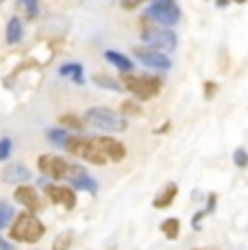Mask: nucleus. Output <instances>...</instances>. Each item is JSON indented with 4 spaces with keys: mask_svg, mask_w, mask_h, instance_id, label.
Returning a JSON list of instances; mask_svg holds the SVG:
<instances>
[{
    "mask_svg": "<svg viewBox=\"0 0 248 250\" xmlns=\"http://www.w3.org/2000/svg\"><path fill=\"white\" fill-rule=\"evenodd\" d=\"M46 233V227L35 213H20L11 224V230H9V237L13 242L20 244H37Z\"/></svg>",
    "mask_w": 248,
    "mask_h": 250,
    "instance_id": "nucleus-1",
    "label": "nucleus"
},
{
    "mask_svg": "<svg viewBox=\"0 0 248 250\" xmlns=\"http://www.w3.org/2000/svg\"><path fill=\"white\" fill-rule=\"evenodd\" d=\"M85 124L96 131H107V133H122L126 131L128 122L120 113H116L109 107H92L85 113Z\"/></svg>",
    "mask_w": 248,
    "mask_h": 250,
    "instance_id": "nucleus-2",
    "label": "nucleus"
},
{
    "mask_svg": "<svg viewBox=\"0 0 248 250\" xmlns=\"http://www.w3.org/2000/svg\"><path fill=\"white\" fill-rule=\"evenodd\" d=\"M122 87L128 89L131 94H135L140 100H152L159 96L161 91V79H146V76H122Z\"/></svg>",
    "mask_w": 248,
    "mask_h": 250,
    "instance_id": "nucleus-3",
    "label": "nucleus"
},
{
    "mask_svg": "<svg viewBox=\"0 0 248 250\" xmlns=\"http://www.w3.org/2000/svg\"><path fill=\"white\" fill-rule=\"evenodd\" d=\"M146 16L152 18L155 22H159L164 28H168L181 20V9L176 4V0H152Z\"/></svg>",
    "mask_w": 248,
    "mask_h": 250,
    "instance_id": "nucleus-4",
    "label": "nucleus"
},
{
    "mask_svg": "<svg viewBox=\"0 0 248 250\" xmlns=\"http://www.w3.org/2000/svg\"><path fill=\"white\" fill-rule=\"evenodd\" d=\"M142 40L150 46H157L161 50H176L179 46V37L174 35L170 28H159V26H144L142 28Z\"/></svg>",
    "mask_w": 248,
    "mask_h": 250,
    "instance_id": "nucleus-5",
    "label": "nucleus"
},
{
    "mask_svg": "<svg viewBox=\"0 0 248 250\" xmlns=\"http://www.w3.org/2000/svg\"><path fill=\"white\" fill-rule=\"evenodd\" d=\"M68 166L70 163L63 159V157H57V155H41L37 159V167L40 172L46 176V179H65L68 176Z\"/></svg>",
    "mask_w": 248,
    "mask_h": 250,
    "instance_id": "nucleus-6",
    "label": "nucleus"
},
{
    "mask_svg": "<svg viewBox=\"0 0 248 250\" xmlns=\"http://www.w3.org/2000/svg\"><path fill=\"white\" fill-rule=\"evenodd\" d=\"M133 55H135L144 65H148V68H155V70H170L172 68V61H170L168 57L157 52V50H150V48H135Z\"/></svg>",
    "mask_w": 248,
    "mask_h": 250,
    "instance_id": "nucleus-7",
    "label": "nucleus"
},
{
    "mask_svg": "<svg viewBox=\"0 0 248 250\" xmlns=\"http://www.w3.org/2000/svg\"><path fill=\"white\" fill-rule=\"evenodd\" d=\"M13 198H16L22 207H26L28 213H37V211L44 209V205H41L35 187H31V185H20L16 191H13Z\"/></svg>",
    "mask_w": 248,
    "mask_h": 250,
    "instance_id": "nucleus-8",
    "label": "nucleus"
},
{
    "mask_svg": "<svg viewBox=\"0 0 248 250\" xmlns=\"http://www.w3.org/2000/svg\"><path fill=\"white\" fill-rule=\"evenodd\" d=\"M46 196L52 200L55 205H61L65 209H74L76 207V194L74 189L70 187H63V185H46Z\"/></svg>",
    "mask_w": 248,
    "mask_h": 250,
    "instance_id": "nucleus-9",
    "label": "nucleus"
},
{
    "mask_svg": "<svg viewBox=\"0 0 248 250\" xmlns=\"http://www.w3.org/2000/svg\"><path fill=\"white\" fill-rule=\"evenodd\" d=\"M94 139H96L98 148L103 150V155L107 157V161L118 163L126 157V148H124V144L118 142V139H113V137H94Z\"/></svg>",
    "mask_w": 248,
    "mask_h": 250,
    "instance_id": "nucleus-10",
    "label": "nucleus"
},
{
    "mask_svg": "<svg viewBox=\"0 0 248 250\" xmlns=\"http://www.w3.org/2000/svg\"><path fill=\"white\" fill-rule=\"evenodd\" d=\"M31 179V170H28L26 166H22V163H13V166H7L2 170V181L4 183H26Z\"/></svg>",
    "mask_w": 248,
    "mask_h": 250,
    "instance_id": "nucleus-11",
    "label": "nucleus"
},
{
    "mask_svg": "<svg viewBox=\"0 0 248 250\" xmlns=\"http://www.w3.org/2000/svg\"><path fill=\"white\" fill-rule=\"evenodd\" d=\"M176 194H179V187H176L174 183H168V185L159 191V196L152 200V207H155V209H165V207H170L174 203Z\"/></svg>",
    "mask_w": 248,
    "mask_h": 250,
    "instance_id": "nucleus-12",
    "label": "nucleus"
},
{
    "mask_svg": "<svg viewBox=\"0 0 248 250\" xmlns=\"http://www.w3.org/2000/svg\"><path fill=\"white\" fill-rule=\"evenodd\" d=\"M63 148L74 157H83L85 150H87V137H81V135H72L65 139Z\"/></svg>",
    "mask_w": 248,
    "mask_h": 250,
    "instance_id": "nucleus-13",
    "label": "nucleus"
},
{
    "mask_svg": "<svg viewBox=\"0 0 248 250\" xmlns=\"http://www.w3.org/2000/svg\"><path fill=\"white\" fill-rule=\"evenodd\" d=\"M83 159H87L89 163H94V166H104V163H107V157H104L103 150L98 148L96 139H87V150H85Z\"/></svg>",
    "mask_w": 248,
    "mask_h": 250,
    "instance_id": "nucleus-14",
    "label": "nucleus"
},
{
    "mask_svg": "<svg viewBox=\"0 0 248 250\" xmlns=\"http://www.w3.org/2000/svg\"><path fill=\"white\" fill-rule=\"evenodd\" d=\"M104 59L109 61V63H113L120 72H124V74H128V72H133V63L128 57L120 55V52H113V50H107L104 52Z\"/></svg>",
    "mask_w": 248,
    "mask_h": 250,
    "instance_id": "nucleus-15",
    "label": "nucleus"
},
{
    "mask_svg": "<svg viewBox=\"0 0 248 250\" xmlns=\"http://www.w3.org/2000/svg\"><path fill=\"white\" fill-rule=\"evenodd\" d=\"M22 35H24V28H22L20 18H11L7 24V42L9 44H18V42H22Z\"/></svg>",
    "mask_w": 248,
    "mask_h": 250,
    "instance_id": "nucleus-16",
    "label": "nucleus"
},
{
    "mask_svg": "<svg viewBox=\"0 0 248 250\" xmlns=\"http://www.w3.org/2000/svg\"><path fill=\"white\" fill-rule=\"evenodd\" d=\"M59 74L61 76H72V81L76 85H83L85 79H83V65L81 63H68V65H61L59 68Z\"/></svg>",
    "mask_w": 248,
    "mask_h": 250,
    "instance_id": "nucleus-17",
    "label": "nucleus"
},
{
    "mask_svg": "<svg viewBox=\"0 0 248 250\" xmlns=\"http://www.w3.org/2000/svg\"><path fill=\"white\" fill-rule=\"evenodd\" d=\"M72 185L79 191H89V194H96V191H98V183L94 181L89 174H83V176H79V179H74Z\"/></svg>",
    "mask_w": 248,
    "mask_h": 250,
    "instance_id": "nucleus-18",
    "label": "nucleus"
},
{
    "mask_svg": "<svg viewBox=\"0 0 248 250\" xmlns=\"http://www.w3.org/2000/svg\"><path fill=\"white\" fill-rule=\"evenodd\" d=\"M161 230H164V235L170 239V242H174L176 237H179V230H181V222L176 218H168L161 222Z\"/></svg>",
    "mask_w": 248,
    "mask_h": 250,
    "instance_id": "nucleus-19",
    "label": "nucleus"
},
{
    "mask_svg": "<svg viewBox=\"0 0 248 250\" xmlns=\"http://www.w3.org/2000/svg\"><path fill=\"white\" fill-rule=\"evenodd\" d=\"M70 246H72V230L57 235L55 242H52V250H70Z\"/></svg>",
    "mask_w": 248,
    "mask_h": 250,
    "instance_id": "nucleus-20",
    "label": "nucleus"
},
{
    "mask_svg": "<svg viewBox=\"0 0 248 250\" xmlns=\"http://www.w3.org/2000/svg\"><path fill=\"white\" fill-rule=\"evenodd\" d=\"M59 124H61V126H65V128H72V131H81V128H83V122H81V120L76 118V115H72V113L61 115Z\"/></svg>",
    "mask_w": 248,
    "mask_h": 250,
    "instance_id": "nucleus-21",
    "label": "nucleus"
},
{
    "mask_svg": "<svg viewBox=\"0 0 248 250\" xmlns=\"http://www.w3.org/2000/svg\"><path fill=\"white\" fill-rule=\"evenodd\" d=\"M13 220V207L7 203H0V230L9 227V222Z\"/></svg>",
    "mask_w": 248,
    "mask_h": 250,
    "instance_id": "nucleus-22",
    "label": "nucleus"
},
{
    "mask_svg": "<svg viewBox=\"0 0 248 250\" xmlns=\"http://www.w3.org/2000/svg\"><path fill=\"white\" fill-rule=\"evenodd\" d=\"M46 135H48V139H50L52 144H55V146H63V144H65V139L70 137L68 133L63 131V128H61V131H59V128H50V131L46 133Z\"/></svg>",
    "mask_w": 248,
    "mask_h": 250,
    "instance_id": "nucleus-23",
    "label": "nucleus"
},
{
    "mask_svg": "<svg viewBox=\"0 0 248 250\" xmlns=\"http://www.w3.org/2000/svg\"><path fill=\"white\" fill-rule=\"evenodd\" d=\"M94 83L100 85V87L113 89V91H120V89H124L120 83H116V81H113V79H109V76H94Z\"/></svg>",
    "mask_w": 248,
    "mask_h": 250,
    "instance_id": "nucleus-24",
    "label": "nucleus"
},
{
    "mask_svg": "<svg viewBox=\"0 0 248 250\" xmlns=\"http://www.w3.org/2000/svg\"><path fill=\"white\" fill-rule=\"evenodd\" d=\"M20 7L26 11L28 18H37V13H40V0H20Z\"/></svg>",
    "mask_w": 248,
    "mask_h": 250,
    "instance_id": "nucleus-25",
    "label": "nucleus"
},
{
    "mask_svg": "<svg viewBox=\"0 0 248 250\" xmlns=\"http://www.w3.org/2000/svg\"><path fill=\"white\" fill-rule=\"evenodd\" d=\"M11 150H13V142L9 137H2L0 139V161L9 159L11 157Z\"/></svg>",
    "mask_w": 248,
    "mask_h": 250,
    "instance_id": "nucleus-26",
    "label": "nucleus"
},
{
    "mask_svg": "<svg viewBox=\"0 0 248 250\" xmlns=\"http://www.w3.org/2000/svg\"><path fill=\"white\" fill-rule=\"evenodd\" d=\"M233 163H235L237 167H248V152L244 148H237V150L233 152Z\"/></svg>",
    "mask_w": 248,
    "mask_h": 250,
    "instance_id": "nucleus-27",
    "label": "nucleus"
},
{
    "mask_svg": "<svg viewBox=\"0 0 248 250\" xmlns=\"http://www.w3.org/2000/svg\"><path fill=\"white\" fill-rule=\"evenodd\" d=\"M122 113L124 115H142V109L137 107L135 103H131V100H126V103H122Z\"/></svg>",
    "mask_w": 248,
    "mask_h": 250,
    "instance_id": "nucleus-28",
    "label": "nucleus"
},
{
    "mask_svg": "<svg viewBox=\"0 0 248 250\" xmlns=\"http://www.w3.org/2000/svg\"><path fill=\"white\" fill-rule=\"evenodd\" d=\"M144 2H148V0H120V7L124 9V11H133V9L142 7Z\"/></svg>",
    "mask_w": 248,
    "mask_h": 250,
    "instance_id": "nucleus-29",
    "label": "nucleus"
},
{
    "mask_svg": "<svg viewBox=\"0 0 248 250\" xmlns=\"http://www.w3.org/2000/svg\"><path fill=\"white\" fill-rule=\"evenodd\" d=\"M216 91H218V85L216 83H211V81H207V83H205V98H207V100H211Z\"/></svg>",
    "mask_w": 248,
    "mask_h": 250,
    "instance_id": "nucleus-30",
    "label": "nucleus"
},
{
    "mask_svg": "<svg viewBox=\"0 0 248 250\" xmlns=\"http://www.w3.org/2000/svg\"><path fill=\"white\" fill-rule=\"evenodd\" d=\"M213 209H216V194L209 196V205H207V209H205V213H213Z\"/></svg>",
    "mask_w": 248,
    "mask_h": 250,
    "instance_id": "nucleus-31",
    "label": "nucleus"
},
{
    "mask_svg": "<svg viewBox=\"0 0 248 250\" xmlns=\"http://www.w3.org/2000/svg\"><path fill=\"white\" fill-rule=\"evenodd\" d=\"M0 250H13V246L9 242H4L2 237H0Z\"/></svg>",
    "mask_w": 248,
    "mask_h": 250,
    "instance_id": "nucleus-32",
    "label": "nucleus"
},
{
    "mask_svg": "<svg viewBox=\"0 0 248 250\" xmlns=\"http://www.w3.org/2000/svg\"><path fill=\"white\" fill-rule=\"evenodd\" d=\"M216 4H218V7H227L228 0H216Z\"/></svg>",
    "mask_w": 248,
    "mask_h": 250,
    "instance_id": "nucleus-33",
    "label": "nucleus"
},
{
    "mask_svg": "<svg viewBox=\"0 0 248 250\" xmlns=\"http://www.w3.org/2000/svg\"><path fill=\"white\" fill-rule=\"evenodd\" d=\"M233 2H237V4H244V2H248V0H233Z\"/></svg>",
    "mask_w": 248,
    "mask_h": 250,
    "instance_id": "nucleus-34",
    "label": "nucleus"
},
{
    "mask_svg": "<svg viewBox=\"0 0 248 250\" xmlns=\"http://www.w3.org/2000/svg\"><path fill=\"white\" fill-rule=\"evenodd\" d=\"M194 250H200V248H194Z\"/></svg>",
    "mask_w": 248,
    "mask_h": 250,
    "instance_id": "nucleus-35",
    "label": "nucleus"
}]
</instances>
